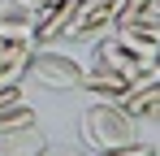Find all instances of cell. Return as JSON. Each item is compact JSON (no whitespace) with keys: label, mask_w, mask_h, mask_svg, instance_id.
<instances>
[{"label":"cell","mask_w":160,"mask_h":156,"mask_svg":"<svg viewBox=\"0 0 160 156\" xmlns=\"http://www.w3.org/2000/svg\"><path fill=\"white\" fill-rule=\"evenodd\" d=\"M117 9L121 0H78L74 4V22H69V39H100L117 26Z\"/></svg>","instance_id":"3957f363"},{"label":"cell","mask_w":160,"mask_h":156,"mask_svg":"<svg viewBox=\"0 0 160 156\" xmlns=\"http://www.w3.org/2000/svg\"><path fill=\"white\" fill-rule=\"evenodd\" d=\"M48 4H52V0H48Z\"/></svg>","instance_id":"5bb4252c"},{"label":"cell","mask_w":160,"mask_h":156,"mask_svg":"<svg viewBox=\"0 0 160 156\" xmlns=\"http://www.w3.org/2000/svg\"><path fill=\"white\" fill-rule=\"evenodd\" d=\"M39 122V113L30 108L26 100H13L0 108V134H9V130H22V126H35Z\"/></svg>","instance_id":"ba28073f"},{"label":"cell","mask_w":160,"mask_h":156,"mask_svg":"<svg viewBox=\"0 0 160 156\" xmlns=\"http://www.w3.org/2000/svg\"><path fill=\"white\" fill-rule=\"evenodd\" d=\"M108 156H156V148L143 143V139H134V143H126V148H117V152H108Z\"/></svg>","instance_id":"9c48e42d"},{"label":"cell","mask_w":160,"mask_h":156,"mask_svg":"<svg viewBox=\"0 0 160 156\" xmlns=\"http://www.w3.org/2000/svg\"><path fill=\"white\" fill-rule=\"evenodd\" d=\"M143 122H156V126H160V96H156V104L147 108V117H143Z\"/></svg>","instance_id":"7c38bea8"},{"label":"cell","mask_w":160,"mask_h":156,"mask_svg":"<svg viewBox=\"0 0 160 156\" xmlns=\"http://www.w3.org/2000/svg\"><path fill=\"white\" fill-rule=\"evenodd\" d=\"M39 156H87V152H78V148H69V143H56V148L48 143V148H43Z\"/></svg>","instance_id":"30bf717a"},{"label":"cell","mask_w":160,"mask_h":156,"mask_svg":"<svg viewBox=\"0 0 160 156\" xmlns=\"http://www.w3.org/2000/svg\"><path fill=\"white\" fill-rule=\"evenodd\" d=\"M82 70L87 65H78L74 56H65V52H52V48H35V56H30L26 74L35 78V82H43V87H52V91H74V87H82Z\"/></svg>","instance_id":"7a4b0ae2"},{"label":"cell","mask_w":160,"mask_h":156,"mask_svg":"<svg viewBox=\"0 0 160 156\" xmlns=\"http://www.w3.org/2000/svg\"><path fill=\"white\" fill-rule=\"evenodd\" d=\"M78 130H82V143L95 156H108V152H117V148H126V143L138 139V122L117 100H91L82 108Z\"/></svg>","instance_id":"6da1fadb"},{"label":"cell","mask_w":160,"mask_h":156,"mask_svg":"<svg viewBox=\"0 0 160 156\" xmlns=\"http://www.w3.org/2000/svg\"><path fill=\"white\" fill-rule=\"evenodd\" d=\"M39 44H0V87H18Z\"/></svg>","instance_id":"8992f818"},{"label":"cell","mask_w":160,"mask_h":156,"mask_svg":"<svg viewBox=\"0 0 160 156\" xmlns=\"http://www.w3.org/2000/svg\"><path fill=\"white\" fill-rule=\"evenodd\" d=\"M13 100H22V91H18V87H0V108L13 104Z\"/></svg>","instance_id":"8fae6325"},{"label":"cell","mask_w":160,"mask_h":156,"mask_svg":"<svg viewBox=\"0 0 160 156\" xmlns=\"http://www.w3.org/2000/svg\"><path fill=\"white\" fill-rule=\"evenodd\" d=\"M0 44H35V9L0 0Z\"/></svg>","instance_id":"5b68a950"},{"label":"cell","mask_w":160,"mask_h":156,"mask_svg":"<svg viewBox=\"0 0 160 156\" xmlns=\"http://www.w3.org/2000/svg\"><path fill=\"white\" fill-rule=\"evenodd\" d=\"M43 148H48V139H43L39 122H35V126H22V130L0 134V156H39Z\"/></svg>","instance_id":"52a82bcc"},{"label":"cell","mask_w":160,"mask_h":156,"mask_svg":"<svg viewBox=\"0 0 160 156\" xmlns=\"http://www.w3.org/2000/svg\"><path fill=\"white\" fill-rule=\"evenodd\" d=\"M74 4L78 0H52L35 13V44H56L69 39V22H74Z\"/></svg>","instance_id":"277c9868"},{"label":"cell","mask_w":160,"mask_h":156,"mask_svg":"<svg viewBox=\"0 0 160 156\" xmlns=\"http://www.w3.org/2000/svg\"><path fill=\"white\" fill-rule=\"evenodd\" d=\"M18 4H26V9H35V13H39V9H43L48 0H18Z\"/></svg>","instance_id":"4fadbf2b"}]
</instances>
